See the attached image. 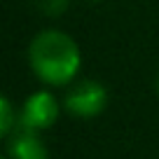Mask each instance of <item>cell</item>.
<instances>
[{
	"label": "cell",
	"instance_id": "1",
	"mask_svg": "<svg viewBox=\"0 0 159 159\" xmlns=\"http://www.w3.org/2000/svg\"><path fill=\"white\" fill-rule=\"evenodd\" d=\"M28 68L47 87H68L82 68V49L77 40L61 28H45L30 38L26 49Z\"/></svg>",
	"mask_w": 159,
	"mask_h": 159
},
{
	"label": "cell",
	"instance_id": "2",
	"mask_svg": "<svg viewBox=\"0 0 159 159\" xmlns=\"http://www.w3.org/2000/svg\"><path fill=\"white\" fill-rule=\"evenodd\" d=\"M108 101H110V94L103 82H98V80H75L73 84H68L61 103H63V110L73 117L91 119V117H98L108 108Z\"/></svg>",
	"mask_w": 159,
	"mask_h": 159
},
{
	"label": "cell",
	"instance_id": "3",
	"mask_svg": "<svg viewBox=\"0 0 159 159\" xmlns=\"http://www.w3.org/2000/svg\"><path fill=\"white\" fill-rule=\"evenodd\" d=\"M63 103L56 98L54 91L49 89H38L33 94L26 96V101L19 108V129H28V131H42L52 129L59 119Z\"/></svg>",
	"mask_w": 159,
	"mask_h": 159
},
{
	"label": "cell",
	"instance_id": "4",
	"mask_svg": "<svg viewBox=\"0 0 159 159\" xmlns=\"http://www.w3.org/2000/svg\"><path fill=\"white\" fill-rule=\"evenodd\" d=\"M7 157L10 159H49L45 140L40 138L38 131L28 129H16L7 138Z\"/></svg>",
	"mask_w": 159,
	"mask_h": 159
},
{
	"label": "cell",
	"instance_id": "5",
	"mask_svg": "<svg viewBox=\"0 0 159 159\" xmlns=\"http://www.w3.org/2000/svg\"><path fill=\"white\" fill-rule=\"evenodd\" d=\"M16 129H19V108L12 103L10 96H2L0 98V136L7 140Z\"/></svg>",
	"mask_w": 159,
	"mask_h": 159
},
{
	"label": "cell",
	"instance_id": "6",
	"mask_svg": "<svg viewBox=\"0 0 159 159\" xmlns=\"http://www.w3.org/2000/svg\"><path fill=\"white\" fill-rule=\"evenodd\" d=\"M70 0H40V7L45 10L47 16H61L68 10Z\"/></svg>",
	"mask_w": 159,
	"mask_h": 159
},
{
	"label": "cell",
	"instance_id": "7",
	"mask_svg": "<svg viewBox=\"0 0 159 159\" xmlns=\"http://www.w3.org/2000/svg\"><path fill=\"white\" fill-rule=\"evenodd\" d=\"M157 96H159V77H157Z\"/></svg>",
	"mask_w": 159,
	"mask_h": 159
},
{
	"label": "cell",
	"instance_id": "8",
	"mask_svg": "<svg viewBox=\"0 0 159 159\" xmlns=\"http://www.w3.org/2000/svg\"><path fill=\"white\" fill-rule=\"evenodd\" d=\"M89 2H101V0H89Z\"/></svg>",
	"mask_w": 159,
	"mask_h": 159
},
{
	"label": "cell",
	"instance_id": "9",
	"mask_svg": "<svg viewBox=\"0 0 159 159\" xmlns=\"http://www.w3.org/2000/svg\"><path fill=\"white\" fill-rule=\"evenodd\" d=\"M2 159H10V157H7V154H5V157H2Z\"/></svg>",
	"mask_w": 159,
	"mask_h": 159
}]
</instances>
